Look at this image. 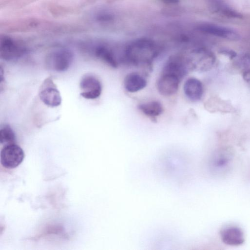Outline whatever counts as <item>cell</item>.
<instances>
[{"mask_svg":"<svg viewBox=\"0 0 250 250\" xmlns=\"http://www.w3.org/2000/svg\"><path fill=\"white\" fill-rule=\"evenodd\" d=\"M146 80L140 74L131 72L126 75L124 85L126 91L134 93L144 89L146 85Z\"/></svg>","mask_w":250,"mask_h":250,"instance_id":"obj_13","label":"cell"},{"mask_svg":"<svg viewBox=\"0 0 250 250\" xmlns=\"http://www.w3.org/2000/svg\"><path fill=\"white\" fill-rule=\"evenodd\" d=\"M181 80L174 75L161 72L156 83L157 90L165 96L173 95L177 92Z\"/></svg>","mask_w":250,"mask_h":250,"instance_id":"obj_9","label":"cell"},{"mask_svg":"<svg viewBox=\"0 0 250 250\" xmlns=\"http://www.w3.org/2000/svg\"><path fill=\"white\" fill-rule=\"evenodd\" d=\"M207 3L210 11L221 12L226 16L241 19L242 15L227 5L223 0H207Z\"/></svg>","mask_w":250,"mask_h":250,"instance_id":"obj_14","label":"cell"},{"mask_svg":"<svg viewBox=\"0 0 250 250\" xmlns=\"http://www.w3.org/2000/svg\"><path fill=\"white\" fill-rule=\"evenodd\" d=\"M159 52L158 44L147 38L136 39L127 44L124 51V58L134 65H149Z\"/></svg>","mask_w":250,"mask_h":250,"instance_id":"obj_1","label":"cell"},{"mask_svg":"<svg viewBox=\"0 0 250 250\" xmlns=\"http://www.w3.org/2000/svg\"><path fill=\"white\" fill-rule=\"evenodd\" d=\"M220 52V53L228 56L230 59L235 58L237 56L236 53L233 50L227 49H222Z\"/></svg>","mask_w":250,"mask_h":250,"instance_id":"obj_20","label":"cell"},{"mask_svg":"<svg viewBox=\"0 0 250 250\" xmlns=\"http://www.w3.org/2000/svg\"><path fill=\"white\" fill-rule=\"evenodd\" d=\"M197 30L209 35L224 38L230 41H238L240 35L231 28L209 23H202L196 26Z\"/></svg>","mask_w":250,"mask_h":250,"instance_id":"obj_8","label":"cell"},{"mask_svg":"<svg viewBox=\"0 0 250 250\" xmlns=\"http://www.w3.org/2000/svg\"><path fill=\"white\" fill-rule=\"evenodd\" d=\"M243 78L247 82H250V69H246L243 73Z\"/></svg>","mask_w":250,"mask_h":250,"instance_id":"obj_21","label":"cell"},{"mask_svg":"<svg viewBox=\"0 0 250 250\" xmlns=\"http://www.w3.org/2000/svg\"><path fill=\"white\" fill-rule=\"evenodd\" d=\"M162 2L169 5H175L180 2V0H159Z\"/></svg>","mask_w":250,"mask_h":250,"instance_id":"obj_22","label":"cell"},{"mask_svg":"<svg viewBox=\"0 0 250 250\" xmlns=\"http://www.w3.org/2000/svg\"><path fill=\"white\" fill-rule=\"evenodd\" d=\"M138 109L144 114L150 118H155L162 114L163 107L157 101H152L140 104Z\"/></svg>","mask_w":250,"mask_h":250,"instance_id":"obj_16","label":"cell"},{"mask_svg":"<svg viewBox=\"0 0 250 250\" xmlns=\"http://www.w3.org/2000/svg\"><path fill=\"white\" fill-rule=\"evenodd\" d=\"M184 56L188 69L194 71H208L215 62L214 54L204 48H195Z\"/></svg>","mask_w":250,"mask_h":250,"instance_id":"obj_2","label":"cell"},{"mask_svg":"<svg viewBox=\"0 0 250 250\" xmlns=\"http://www.w3.org/2000/svg\"><path fill=\"white\" fill-rule=\"evenodd\" d=\"M24 158L23 149L16 144L4 146L0 151L1 164L8 169H13L19 166Z\"/></svg>","mask_w":250,"mask_h":250,"instance_id":"obj_5","label":"cell"},{"mask_svg":"<svg viewBox=\"0 0 250 250\" xmlns=\"http://www.w3.org/2000/svg\"><path fill=\"white\" fill-rule=\"evenodd\" d=\"M232 161L231 155L229 153L220 152L212 158V168L217 173H225L229 170Z\"/></svg>","mask_w":250,"mask_h":250,"instance_id":"obj_15","label":"cell"},{"mask_svg":"<svg viewBox=\"0 0 250 250\" xmlns=\"http://www.w3.org/2000/svg\"><path fill=\"white\" fill-rule=\"evenodd\" d=\"M222 241L226 245L237 246L245 241L243 231L238 227L229 226L223 228L220 231Z\"/></svg>","mask_w":250,"mask_h":250,"instance_id":"obj_10","label":"cell"},{"mask_svg":"<svg viewBox=\"0 0 250 250\" xmlns=\"http://www.w3.org/2000/svg\"><path fill=\"white\" fill-rule=\"evenodd\" d=\"M39 96L44 104L50 107L58 106L62 103L61 94L50 78H47L44 81L40 90Z\"/></svg>","mask_w":250,"mask_h":250,"instance_id":"obj_7","label":"cell"},{"mask_svg":"<svg viewBox=\"0 0 250 250\" xmlns=\"http://www.w3.org/2000/svg\"><path fill=\"white\" fill-rule=\"evenodd\" d=\"M16 136L14 132L8 125H5L0 129V143L5 146L15 144Z\"/></svg>","mask_w":250,"mask_h":250,"instance_id":"obj_17","label":"cell"},{"mask_svg":"<svg viewBox=\"0 0 250 250\" xmlns=\"http://www.w3.org/2000/svg\"><path fill=\"white\" fill-rule=\"evenodd\" d=\"M184 92L186 96L192 102L200 100L203 94V86L201 82L195 78L188 79L185 82Z\"/></svg>","mask_w":250,"mask_h":250,"instance_id":"obj_11","label":"cell"},{"mask_svg":"<svg viewBox=\"0 0 250 250\" xmlns=\"http://www.w3.org/2000/svg\"><path fill=\"white\" fill-rule=\"evenodd\" d=\"M80 87V95L86 99H95L101 94L102 86L98 79L91 74H86L82 77Z\"/></svg>","mask_w":250,"mask_h":250,"instance_id":"obj_6","label":"cell"},{"mask_svg":"<svg viewBox=\"0 0 250 250\" xmlns=\"http://www.w3.org/2000/svg\"><path fill=\"white\" fill-rule=\"evenodd\" d=\"M95 56L101 61L113 67L116 68L118 65V62L116 55L108 46L100 44L97 45L94 49Z\"/></svg>","mask_w":250,"mask_h":250,"instance_id":"obj_12","label":"cell"},{"mask_svg":"<svg viewBox=\"0 0 250 250\" xmlns=\"http://www.w3.org/2000/svg\"><path fill=\"white\" fill-rule=\"evenodd\" d=\"M73 60V54L69 50L60 48L51 52L46 57V65L57 72L66 71Z\"/></svg>","mask_w":250,"mask_h":250,"instance_id":"obj_4","label":"cell"},{"mask_svg":"<svg viewBox=\"0 0 250 250\" xmlns=\"http://www.w3.org/2000/svg\"><path fill=\"white\" fill-rule=\"evenodd\" d=\"M236 64L246 69L250 66V55L245 54L239 57L236 60Z\"/></svg>","mask_w":250,"mask_h":250,"instance_id":"obj_19","label":"cell"},{"mask_svg":"<svg viewBox=\"0 0 250 250\" xmlns=\"http://www.w3.org/2000/svg\"><path fill=\"white\" fill-rule=\"evenodd\" d=\"M97 21L102 23L110 22L114 19V15L107 11H101L95 15Z\"/></svg>","mask_w":250,"mask_h":250,"instance_id":"obj_18","label":"cell"},{"mask_svg":"<svg viewBox=\"0 0 250 250\" xmlns=\"http://www.w3.org/2000/svg\"><path fill=\"white\" fill-rule=\"evenodd\" d=\"M26 48L21 42L8 36L0 39V56L6 61L16 60L25 54Z\"/></svg>","mask_w":250,"mask_h":250,"instance_id":"obj_3","label":"cell"}]
</instances>
